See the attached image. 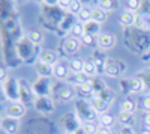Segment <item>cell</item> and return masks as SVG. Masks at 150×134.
<instances>
[{
  "label": "cell",
  "instance_id": "cell-18",
  "mask_svg": "<svg viewBox=\"0 0 150 134\" xmlns=\"http://www.w3.org/2000/svg\"><path fill=\"white\" fill-rule=\"evenodd\" d=\"M98 72H99V68L96 65V62L93 59H87L84 60V74L87 77H90V78H95L98 76Z\"/></svg>",
  "mask_w": 150,
  "mask_h": 134
},
{
  "label": "cell",
  "instance_id": "cell-39",
  "mask_svg": "<svg viewBox=\"0 0 150 134\" xmlns=\"http://www.w3.org/2000/svg\"><path fill=\"white\" fill-rule=\"evenodd\" d=\"M144 125H146V128L150 130V113H147V115L144 116Z\"/></svg>",
  "mask_w": 150,
  "mask_h": 134
},
{
  "label": "cell",
  "instance_id": "cell-3",
  "mask_svg": "<svg viewBox=\"0 0 150 134\" xmlns=\"http://www.w3.org/2000/svg\"><path fill=\"white\" fill-rule=\"evenodd\" d=\"M35 44H32L29 41V38H20L17 42V53L21 59H24L26 62H30L32 57L35 56Z\"/></svg>",
  "mask_w": 150,
  "mask_h": 134
},
{
  "label": "cell",
  "instance_id": "cell-2",
  "mask_svg": "<svg viewBox=\"0 0 150 134\" xmlns=\"http://www.w3.org/2000/svg\"><path fill=\"white\" fill-rule=\"evenodd\" d=\"M75 113L78 115V118L81 120H84V124L86 122H93V120L96 119V116H98V113L95 112V108L90 104V101L84 103L83 100H80L77 103V112H75Z\"/></svg>",
  "mask_w": 150,
  "mask_h": 134
},
{
  "label": "cell",
  "instance_id": "cell-14",
  "mask_svg": "<svg viewBox=\"0 0 150 134\" xmlns=\"http://www.w3.org/2000/svg\"><path fill=\"white\" fill-rule=\"evenodd\" d=\"M80 45H81L80 39H77V38H74V36H71V38L65 39V42H63V51H65L66 54H74V53H77V51H78Z\"/></svg>",
  "mask_w": 150,
  "mask_h": 134
},
{
  "label": "cell",
  "instance_id": "cell-36",
  "mask_svg": "<svg viewBox=\"0 0 150 134\" xmlns=\"http://www.w3.org/2000/svg\"><path fill=\"white\" fill-rule=\"evenodd\" d=\"M80 41H81V44H84V45H87V47H92L95 42H98V38H96V36H92V35L84 33V36H83Z\"/></svg>",
  "mask_w": 150,
  "mask_h": 134
},
{
  "label": "cell",
  "instance_id": "cell-15",
  "mask_svg": "<svg viewBox=\"0 0 150 134\" xmlns=\"http://www.w3.org/2000/svg\"><path fill=\"white\" fill-rule=\"evenodd\" d=\"M74 89L80 96H84V98H89V96L93 98L95 96V92H93V88H92V81L86 83V84H75Z\"/></svg>",
  "mask_w": 150,
  "mask_h": 134
},
{
  "label": "cell",
  "instance_id": "cell-26",
  "mask_svg": "<svg viewBox=\"0 0 150 134\" xmlns=\"http://www.w3.org/2000/svg\"><path fill=\"white\" fill-rule=\"evenodd\" d=\"M92 11H93V9L89 8V6H83V9L80 11V14L77 15V20H78L80 23H83V24L92 21Z\"/></svg>",
  "mask_w": 150,
  "mask_h": 134
},
{
  "label": "cell",
  "instance_id": "cell-7",
  "mask_svg": "<svg viewBox=\"0 0 150 134\" xmlns=\"http://www.w3.org/2000/svg\"><path fill=\"white\" fill-rule=\"evenodd\" d=\"M62 124H63L65 130L68 133H75V131H78L83 125H81V119L78 118V115H75V113H66L63 118H62Z\"/></svg>",
  "mask_w": 150,
  "mask_h": 134
},
{
  "label": "cell",
  "instance_id": "cell-21",
  "mask_svg": "<svg viewBox=\"0 0 150 134\" xmlns=\"http://www.w3.org/2000/svg\"><path fill=\"white\" fill-rule=\"evenodd\" d=\"M114 120H116V118L111 113H102V115L98 116V122H99V125H101V128H108L110 130L112 125H114Z\"/></svg>",
  "mask_w": 150,
  "mask_h": 134
},
{
  "label": "cell",
  "instance_id": "cell-41",
  "mask_svg": "<svg viewBox=\"0 0 150 134\" xmlns=\"http://www.w3.org/2000/svg\"><path fill=\"white\" fill-rule=\"evenodd\" d=\"M141 134H150V130H149V128H146V130H143V131H141Z\"/></svg>",
  "mask_w": 150,
  "mask_h": 134
},
{
  "label": "cell",
  "instance_id": "cell-17",
  "mask_svg": "<svg viewBox=\"0 0 150 134\" xmlns=\"http://www.w3.org/2000/svg\"><path fill=\"white\" fill-rule=\"evenodd\" d=\"M36 72H38V76H39V77L50 78L51 76H54V66L42 63V62H36Z\"/></svg>",
  "mask_w": 150,
  "mask_h": 134
},
{
  "label": "cell",
  "instance_id": "cell-13",
  "mask_svg": "<svg viewBox=\"0 0 150 134\" xmlns=\"http://www.w3.org/2000/svg\"><path fill=\"white\" fill-rule=\"evenodd\" d=\"M38 62H42V63L54 66L59 62V57H57L56 51H53V50H44V51L39 53V56H38Z\"/></svg>",
  "mask_w": 150,
  "mask_h": 134
},
{
  "label": "cell",
  "instance_id": "cell-1",
  "mask_svg": "<svg viewBox=\"0 0 150 134\" xmlns=\"http://www.w3.org/2000/svg\"><path fill=\"white\" fill-rule=\"evenodd\" d=\"M2 89L11 103H20V80L8 77L5 81H2Z\"/></svg>",
  "mask_w": 150,
  "mask_h": 134
},
{
  "label": "cell",
  "instance_id": "cell-5",
  "mask_svg": "<svg viewBox=\"0 0 150 134\" xmlns=\"http://www.w3.org/2000/svg\"><path fill=\"white\" fill-rule=\"evenodd\" d=\"M32 88H33L36 98H39V96H48L50 92H51V80L45 78V77H39L32 84Z\"/></svg>",
  "mask_w": 150,
  "mask_h": 134
},
{
  "label": "cell",
  "instance_id": "cell-25",
  "mask_svg": "<svg viewBox=\"0 0 150 134\" xmlns=\"http://www.w3.org/2000/svg\"><path fill=\"white\" fill-rule=\"evenodd\" d=\"M74 91L75 89H72L71 86H62L60 89H59V98L62 100V101H71L72 98H74Z\"/></svg>",
  "mask_w": 150,
  "mask_h": 134
},
{
  "label": "cell",
  "instance_id": "cell-42",
  "mask_svg": "<svg viewBox=\"0 0 150 134\" xmlns=\"http://www.w3.org/2000/svg\"><path fill=\"white\" fill-rule=\"evenodd\" d=\"M74 134H84V131H83V128H80V130H78V131H75V133H74Z\"/></svg>",
  "mask_w": 150,
  "mask_h": 134
},
{
  "label": "cell",
  "instance_id": "cell-43",
  "mask_svg": "<svg viewBox=\"0 0 150 134\" xmlns=\"http://www.w3.org/2000/svg\"><path fill=\"white\" fill-rule=\"evenodd\" d=\"M149 95H150V93H149Z\"/></svg>",
  "mask_w": 150,
  "mask_h": 134
},
{
  "label": "cell",
  "instance_id": "cell-12",
  "mask_svg": "<svg viewBox=\"0 0 150 134\" xmlns=\"http://www.w3.org/2000/svg\"><path fill=\"white\" fill-rule=\"evenodd\" d=\"M123 84L126 86L125 89H128L129 92H141L146 88V84H144L141 77H134V78H129V80H123Z\"/></svg>",
  "mask_w": 150,
  "mask_h": 134
},
{
  "label": "cell",
  "instance_id": "cell-22",
  "mask_svg": "<svg viewBox=\"0 0 150 134\" xmlns=\"http://www.w3.org/2000/svg\"><path fill=\"white\" fill-rule=\"evenodd\" d=\"M84 32H86L87 35H92V36H96V38H98V36L102 33V32H101V24L92 20V21H89V23L84 24Z\"/></svg>",
  "mask_w": 150,
  "mask_h": 134
},
{
  "label": "cell",
  "instance_id": "cell-19",
  "mask_svg": "<svg viewBox=\"0 0 150 134\" xmlns=\"http://www.w3.org/2000/svg\"><path fill=\"white\" fill-rule=\"evenodd\" d=\"M90 104L93 105L95 112H96L98 115L107 113V112H108V107H110V104H108L107 101H104V100H101V98H98V96H93V98L90 100Z\"/></svg>",
  "mask_w": 150,
  "mask_h": 134
},
{
  "label": "cell",
  "instance_id": "cell-8",
  "mask_svg": "<svg viewBox=\"0 0 150 134\" xmlns=\"http://www.w3.org/2000/svg\"><path fill=\"white\" fill-rule=\"evenodd\" d=\"M33 107L36 108V112H39L42 115H48L54 110V104L50 96H39V98H36Z\"/></svg>",
  "mask_w": 150,
  "mask_h": 134
},
{
  "label": "cell",
  "instance_id": "cell-27",
  "mask_svg": "<svg viewBox=\"0 0 150 134\" xmlns=\"http://www.w3.org/2000/svg\"><path fill=\"white\" fill-rule=\"evenodd\" d=\"M92 20L99 23V24L105 23L107 21V12L104 9H101V8H93V11H92Z\"/></svg>",
  "mask_w": 150,
  "mask_h": 134
},
{
  "label": "cell",
  "instance_id": "cell-24",
  "mask_svg": "<svg viewBox=\"0 0 150 134\" xmlns=\"http://www.w3.org/2000/svg\"><path fill=\"white\" fill-rule=\"evenodd\" d=\"M137 26L144 30H150V14L149 12L137 15Z\"/></svg>",
  "mask_w": 150,
  "mask_h": 134
},
{
  "label": "cell",
  "instance_id": "cell-16",
  "mask_svg": "<svg viewBox=\"0 0 150 134\" xmlns=\"http://www.w3.org/2000/svg\"><path fill=\"white\" fill-rule=\"evenodd\" d=\"M137 15L135 12H131V11H123L122 15H120V24L125 27H129V26H134L137 24Z\"/></svg>",
  "mask_w": 150,
  "mask_h": 134
},
{
  "label": "cell",
  "instance_id": "cell-40",
  "mask_svg": "<svg viewBox=\"0 0 150 134\" xmlns=\"http://www.w3.org/2000/svg\"><path fill=\"white\" fill-rule=\"evenodd\" d=\"M96 134H111V131H110L108 128H101V127H99Z\"/></svg>",
  "mask_w": 150,
  "mask_h": 134
},
{
  "label": "cell",
  "instance_id": "cell-37",
  "mask_svg": "<svg viewBox=\"0 0 150 134\" xmlns=\"http://www.w3.org/2000/svg\"><path fill=\"white\" fill-rule=\"evenodd\" d=\"M81 128H83L84 134H96L98 133V127L93 125V122H86V124H83Z\"/></svg>",
  "mask_w": 150,
  "mask_h": 134
},
{
  "label": "cell",
  "instance_id": "cell-30",
  "mask_svg": "<svg viewBox=\"0 0 150 134\" xmlns=\"http://www.w3.org/2000/svg\"><path fill=\"white\" fill-rule=\"evenodd\" d=\"M84 33H86V32H84V24L77 20V23L74 24V27H72V30H71V35L74 36V38H77V39H81L83 36H84Z\"/></svg>",
  "mask_w": 150,
  "mask_h": 134
},
{
  "label": "cell",
  "instance_id": "cell-35",
  "mask_svg": "<svg viewBox=\"0 0 150 134\" xmlns=\"http://www.w3.org/2000/svg\"><path fill=\"white\" fill-rule=\"evenodd\" d=\"M74 80H75V84H86V83H90L92 78L87 77L84 72H81V74H75L74 76Z\"/></svg>",
  "mask_w": 150,
  "mask_h": 134
},
{
  "label": "cell",
  "instance_id": "cell-28",
  "mask_svg": "<svg viewBox=\"0 0 150 134\" xmlns=\"http://www.w3.org/2000/svg\"><path fill=\"white\" fill-rule=\"evenodd\" d=\"M27 38H29V41L32 42V44H35L36 47L39 45L42 41H44V35H42V32L41 30H30L29 33H27Z\"/></svg>",
  "mask_w": 150,
  "mask_h": 134
},
{
  "label": "cell",
  "instance_id": "cell-38",
  "mask_svg": "<svg viewBox=\"0 0 150 134\" xmlns=\"http://www.w3.org/2000/svg\"><path fill=\"white\" fill-rule=\"evenodd\" d=\"M141 107H143V110L146 113H150V95L144 96V98L141 100Z\"/></svg>",
  "mask_w": 150,
  "mask_h": 134
},
{
  "label": "cell",
  "instance_id": "cell-11",
  "mask_svg": "<svg viewBox=\"0 0 150 134\" xmlns=\"http://www.w3.org/2000/svg\"><path fill=\"white\" fill-rule=\"evenodd\" d=\"M98 47L99 48H102V50H110V48L114 47L116 44V38H114V35L110 33V32H102L101 35L98 36Z\"/></svg>",
  "mask_w": 150,
  "mask_h": 134
},
{
  "label": "cell",
  "instance_id": "cell-32",
  "mask_svg": "<svg viewBox=\"0 0 150 134\" xmlns=\"http://www.w3.org/2000/svg\"><path fill=\"white\" fill-rule=\"evenodd\" d=\"M120 112H126V113H134L135 112V103L131 100H126L120 104Z\"/></svg>",
  "mask_w": 150,
  "mask_h": 134
},
{
  "label": "cell",
  "instance_id": "cell-9",
  "mask_svg": "<svg viewBox=\"0 0 150 134\" xmlns=\"http://www.w3.org/2000/svg\"><path fill=\"white\" fill-rule=\"evenodd\" d=\"M0 127L6 134H17L20 130V120L9 116H3L2 120H0Z\"/></svg>",
  "mask_w": 150,
  "mask_h": 134
},
{
  "label": "cell",
  "instance_id": "cell-6",
  "mask_svg": "<svg viewBox=\"0 0 150 134\" xmlns=\"http://www.w3.org/2000/svg\"><path fill=\"white\" fill-rule=\"evenodd\" d=\"M35 101H36V95L33 92V88L29 86L26 81L20 80V103L23 105H27L30 103L35 104Z\"/></svg>",
  "mask_w": 150,
  "mask_h": 134
},
{
  "label": "cell",
  "instance_id": "cell-29",
  "mask_svg": "<svg viewBox=\"0 0 150 134\" xmlns=\"http://www.w3.org/2000/svg\"><path fill=\"white\" fill-rule=\"evenodd\" d=\"M119 120L123 127H132L134 124V113H126V112H120L119 113Z\"/></svg>",
  "mask_w": 150,
  "mask_h": 134
},
{
  "label": "cell",
  "instance_id": "cell-10",
  "mask_svg": "<svg viewBox=\"0 0 150 134\" xmlns=\"http://www.w3.org/2000/svg\"><path fill=\"white\" fill-rule=\"evenodd\" d=\"M26 115V105H23L21 103H11L6 107V116L14 118V119H21Z\"/></svg>",
  "mask_w": 150,
  "mask_h": 134
},
{
  "label": "cell",
  "instance_id": "cell-23",
  "mask_svg": "<svg viewBox=\"0 0 150 134\" xmlns=\"http://www.w3.org/2000/svg\"><path fill=\"white\" fill-rule=\"evenodd\" d=\"M69 71L74 72V74H81V72H84V60L78 59V57H74L69 60Z\"/></svg>",
  "mask_w": 150,
  "mask_h": 134
},
{
  "label": "cell",
  "instance_id": "cell-31",
  "mask_svg": "<svg viewBox=\"0 0 150 134\" xmlns=\"http://www.w3.org/2000/svg\"><path fill=\"white\" fill-rule=\"evenodd\" d=\"M98 8L107 11H114L117 8V2H112V0H99L98 2Z\"/></svg>",
  "mask_w": 150,
  "mask_h": 134
},
{
  "label": "cell",
  "instance_id": "cell-4",
  "mask_svg": "<svg viewBox=\"0 0 150 134\" xmlns=\"http://www.w3.org/2000/svg\"><path fill=\"white\" fill-rule=\"evenodd\" d=\"M104 71L110 77H117V76L123 74V72L126 71V65H125V62H122V60H119V59H107Z\"/></svg>",
  "mask_w": 150,
  "mask_h": 134
},
{
  "label": "cell",
  "instance_id": "cell-34",
  "mask_svg": "<svg viewBox=\"0 0 150 134\" xmlns=\"http://www.w3.org/2000/svg\"><path fill=\"white\" fill-rule=\"evenodd\" d=\"M125 5H126V11H131V12H135L137 14V11L141 8L143 2H140V0H129V2H126Z\"/></svg>",
  "mask_w": 150,
  "mask_h": 134
},
{
  "label": "cell",
  "instance_id": "cell-20",
  "mask_svg": "<svg viewBox=\"0 0 150 134\" xmlns=\"http://www.w3.org/2000/svg\"><path fill=\"white\" fill-rule=\"evenodd\" d=\"M69 66L66 65V63H63V62H59L54 65V77L56 78H59V80H63V78H66L68 76H69Z\"/></svg>",
  "mask_w": 150,
  "mask_h": 134
},
{
  "label": "cell",
  "instance_id": "cell-33",
  "mask_svg": "<svg viewBox=\"0 0 150 134\" xmlns=\"http://www.w3.org/2000/svg\"><path fill=\"white\" fill-rule=\"evenodd\" d=\"M81 9H83V3L78 2V0H74V2H71V5H69V11H68V12L77 17V15L80 14Z\"/></svg>",
  "mask_w": 150,
  "mask_h": 134
}]
</instances>
